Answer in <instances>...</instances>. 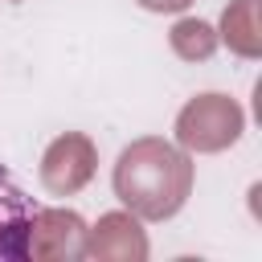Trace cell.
<instances>
[{"instance_id": "cell-3", "label": "cell", "mask_w": 262, "mask_h": 262, "mask_svg": "<svg viewBox=\"0 0 262 262\" xmlns=\"http://www.w3.org/2000/svg\"><path fill=\"white\" fill-rule=\"evenodd\" d=\"M41 205L12 180L8 168H0V262H25L29 237L37 225Z\"/></svg>"}, {"instance_id": "cell-7", "label": "cell", "mask_w": 262, "mask_h": 262, "mask_svg": "<svg viewBox=\"0 0 262 262\" xmlns=\"http://www.w3.org/2000/svg\"><path fill=\"white\" fill-rule=\"evenodd\" d=\"M139 4H147V8H184L188 0H139Z\"/></svg>"}, {"instance_id": "cell-4", "label": "cell", "mask_w": 262, "mask_h": 262, "mask_svg": "<svg viewBox=\"0 0 262 262\" xmlns=\"http://www.w3.org/2000/svg\"><path fill=\"white\" fill-rule=\"evenodd\" d=\"M86 225L78 213H37L33 237H29V258H86Z\"/></svg>"}, {"instance_id": "cell-5", "label": "cell", "mask_w": 262, "mask_h": 262, "mask_svg": "<svg viewBox=\"0 0 262 262\" xmlns=\"http://www.w3.org/2000/svg\"><path fill=\"white\" fill-rule=\"evenodd\" d=\"M90 172H94V147L82 135H61L41 164V180L49 192H74L90 180Z\"/></svg>"}, {"instance_id": "cell-6", "label": "cell", "mask_w": 262, "mask_h": 262, "mask_svg": "<svg viewBox=\"0 0 262 262\" xmlns=\"http://www.w3.org/2000/svg\"><path fill=\"white\" fill-rule=\"evenodd\" d=\"M86 254H94V258H119V262L135 258L139 262L147 254V237L139 233V225L127 213H111V217H102L94 225V233H86Z\"/></svg>"}, {"instance_id": "cell-1", "label": "cell", "mask_w": 262, "mask_h": 262, "mask_svg": "<svg viewBox=\"0 0 262 262\" xmlns=\"http://www.w3.org/2000/svg\"><path fill=\"white\" fill-rule=\"evenodd\" d=\"M188 188H192V164L184 151H176L164 139H139L115 164L119 201L147 221L172 217L184 205Z\"/></svg>"}, {"instance_id": "cell-2", "label": "cell", "mask_w": 262, "mask_h": 262, "mask_svg": "<svg viewBox=\"0 0 262 262\" xmlns=\"http://www.w3.org/2000/svg\"><path fill=\"white\" fill-rule=\"evenodd\" d=\"M237 131H242V111L221 94H205V98L188 102L180 111V123H176L180 143L201 147V151H217V147L233 143Z\"/></svg>"}]
</instances>
